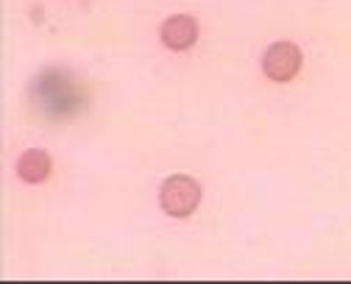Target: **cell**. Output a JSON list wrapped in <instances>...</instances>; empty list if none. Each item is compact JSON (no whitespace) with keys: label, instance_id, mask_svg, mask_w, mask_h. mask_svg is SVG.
Returning <instances> with one entry per match:
<instances>
[{"label":"cell","instance_id":"obj_2","mask_svg":"<svg viewBox=\"0 0 351 284\" xmlns=\"http://www.w3.org/2000/svg\"><path fill=\"white\" fill-rule=\"evenodd\" d=\"M301 51L293 45V42H276L265 51V59H262V70L271 81H293L301 70Z\"/></svg>","mask_w":351,"mask_h":284},{"label":"cell","instance_id":"obj_3","mask_svg":"<svg viewBox=\"0 0 351 284\" xmlns=\"http://www.w3.org/2000/svg\"><path fill=\"white\" fill-rule=\"evenodd\" d=\"M159 36L167 45V51H187V47L195 45V39H198V23L187 14H176V17L162 23Z\"/></svg>","mask_w":351,"mask_h":284},{"label":"cell","instance_id":"obj_4","mask_svg":"<svg viewBox=\"0 0 351 284\" xmlns=\"http://www.w3.org/2000/svg\"><path fill=\"white\" fill-rule=\"evenodd\" d=\"M53 170V162L45 151H25L17 162V176L25 181V184H39L45 181Z\"/></svg>","mask_w":351,"mask_h":284},{"label":"cell","instance_id":"obj_1","mask_svg":"<svg viewBox=\"0 0 351 284\" xmlns=\"http://www.w3.org/2000/svg\"><path fill=\"white\" fill-rule=\"evenodd\" d=\"M201 204V187L195 178L176 173L159 189V206L170 217H190Z\"/></svg>","mask_w":351,"mask_h":284}]
</instances>
